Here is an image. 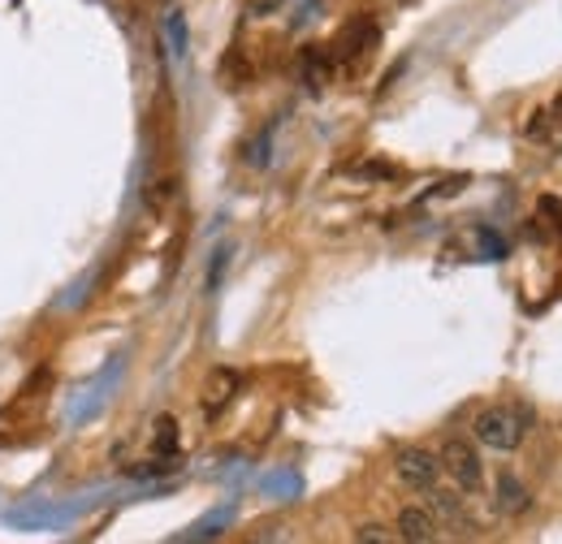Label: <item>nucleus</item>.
Listing matches in <instances>:
<instances>
[{"label":"nucleus","instance_id":"12","mask_svg":"<svg viewBox=\"0 0 562 544\" xmlns=\"http://www.w3.org/2000/svg\"><path fill=\"white\" fill-rule=\"evenodd\" d=\"M481 242H485V251H490L485 260H502V256H506V247H502V238H497V234H490V229H481Z\"/></svg>","mask_w":562,"mask_h":544},{"label":"nucleus","instance_id":"7","mask_svg":"<svg viewBox=\"0 0 562 544\" xmlns=\"http://www.w3.org/2000/svg\"><path fill=\"white\" fill-rule=\"evenodd\" d=\"M497 510H502V514H519V510H528V492H524V484H519L515 476L497 479Z\"/></svg>","mask_w":562,"mask_h":544},{"label":"nucleus","instance_id":"8","mask_svg":"<svg viewBox=\"0 0 562 544\" xmlns=\"http://www.w3.org/2000/svg\"><path fill=\"white\" fill-rule=\"evenodd\" d=\"M229 519H234V506H225V510L209 514L204 523H195V528L187 532V541H212V536H221V528H229Z\"/></svg>","mask_w":562,"mask_h":544},{"label":"nucleus","instance_id":"6","mask_svg":"<svg viewBox=\"0 0 562 544\" xmlns=\"http://www.w3.org/2000/svg\"><path fill=\"white\" fill-rule=\"evenodd\" d=\"M234 389H238V376H234L229 367L212 372V376H209V394H204V407H209V415H216V410L225 407V403L234 398Z\"/></svg>","mask_w":562,"mask_h":544},{"label":"nucleus","instance_id":"3","mask_svg":"<svg viewBox=\"0 0 562 544\" xmlns=\"http://www.w3.org/2000/svg\"><path fill=\"white\" fill-rule=\"evenodd\" d=\"M394 472H398V479H403L407 488L428 492V488L437 484V476H441V458H437V454H428V450H398Z\"/></svg>","mask_w":562,"mask_h":544},{"label":"nucleus","instance_id":"4","mask_svg":"<svg viewBox=\"0 0 562 544\" xmlns=\"http://www.w3.org/2000/svg\"><path fill=\"white\" fill-rule=\"evenodd\" d=\"M398 541H407V544H432L437 541V519H432V510H424V506H407V510L398 514Z\"/></svg>","mask_w":562,"mask_h":544},{"label":"nucleus","instance_id":"11","mask_svg":"<svg viewBox=\"0 0 562 544\" xmlns=\"http://www.w3.org/2000/svg\"><path fill=\"white\" fill-rule=\"evenodd\" d=\"M355 541L359 544H390L394 541V532H385L381 523H363V528H355Z\"/></svg>","mask_w":562,"mask_h":544},{"label":"nucleus","instance_id":"5","mask_svg":"<svg viewBox=\"0 0 562 544\" xmlns=\"http://www.w3.org/2000/svg\"><path fill=\"white\" fill-rule=\"evenodd\" d=\"M165 44H169V57H173V61H187V53H191V31H187L182 9H169V13H165Z\"/></svg>","mask_w":562,"mask_h":544},{"label":"nucleus","instance_id":"2","mask_svg":"<svg viewBox=\"0 0 562 544\" xmlns=\"http://www.w3.org/2000/svg\"><path fill=\"white\" fill-rule=\"evenodd\" d=\"M437 458H441V472H450L463 492H481V488H485V467H481V458H476V445H468V441H446Z\"/></svg>","mask_w":562,"mask_h":544},{"label":"nucleus","instance_id":"13","mask_svg":"<svg viewBox=\"0 0 562 544\" xmlns=\"http://www.w3.org/2000/svg\"><path fill=\"white\" fill-rule=\"evenodd\" d=\"M541 212H550V216H554V225L562 229V204L559 200H550V195H546V200H541Z\"/></svg>","mask_w":562,"mask_h":544},{"label":"nucleus","instance_id":"10","mask_svg":"<svg viewBox=\"0 0 562 544\" xmlns=\"http://www.w3.org/2000/svg\"><path fill=\"white\" fill-rule=\"evenodd\" d=\"M173 445H178V423L165 415L156 419V454H173Z\"/></svg>","mask_w":562,"mask_h":544},{"label":"nucleus","instance_id":"9","mask_svg":"<svg viewBox=\"0 0 562 544\" xmlns=\"http://www.w3.org/2000/svg\"><path fill=\"white\" fill-rule=\"evenodd\" d=\"M428 492H432L428 501H432V510H437L441 519H450V523H463V506H459V497H454V492H437V488H428Z\"/></svg>","mask_w":562,"mask_h":544},{"label":"nucleus","instance_id":"1","mask_svg":"<svg viewBox=\"0 0 562 544\" xmlns=\"http://www.w3.org/2000/svg\"><path fill=\"white\" fill-rule=\"evenodd\" d=\"M472 428H476V441L497 450V454H510V450H519V441H524V415L510 407L481 410Z\"/></svg>","mask_w":562,"mask_h":544}]
</instances>
